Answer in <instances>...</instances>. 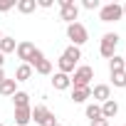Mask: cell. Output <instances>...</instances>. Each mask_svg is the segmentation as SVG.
I'll list each match as a JSON object with an SVG mask.
<instances>
[{
	"instance_id": "obj_1",
	"label": "cell",
	"mask_w": 126,
	"mask_h": 126,
	"mask_svg": "<svg viewBox=\"0 0 126 126\" xmlns=\"http://www.w3.org/2000/svg\"><path fill=\"white\" fill-rule=\"evenodd\" d=\"M92 79H94V69H92L89 64H82V67H77V69H74L72 87H74V89H84V87H89V84H92Z\"/></svg>"
},
{
	"instance_id": "obj_2",
	"label": "cell",
	"mask_w": 126,
	"mask_h": 126,
	"mask_svg": "<svg viewBox=\"0 0 126 126\" xmlns=\"http://www.w3.org/2000/svg\"><path fill=\"white\" fill-rule=\"evenodd\" d=\"M119 35L116 32H106L104 37H101V45H99V52H101V57H106V59H111L114 54H116V47H119Z\"/></svg>"
},
{
	"instance_id": "obj_3",
	"label": "cell",
	"mask_w": 126,
	"mask_h": 126,
	"mask_svg": "<svg viewBox=\"0 0 126 126\" xmlns=\"http://www.w3.org/2000/svg\"><path fill=\"white\" fill-rule=\"evenodd\" d=\"M59 17L64 20L67 25L77 22V17H79V8H77L74 0H59Z\"/></svg>"
},
{
	"instance_id": "obj_4",
	"label": "cell",
	"mask_w": 126,
	"mask_h": 126,
	"mask_svg": "<svg viewBox=\"0 0 126 126\" xmlns=\"http://www.w3.org/2000/svg\"><path fill=\"white\" fill-rule=\"evenodd\" d=\"M121 17H124V13H121V5L119 3H106V5L99 8V20L101 22H116Z\"/></svg>"
},
{
	"instance_id": "obj_5",
	"label": "cell",
	"mask_w": 126,
	"mask_h": 126,
	"mask_svg": "<svg viewBox=\"0 0 126 126\" xmlns=\"http://www.w3.org/2000/svg\"><path fill=\"white\" fill-rule=\"evenodd\" d=\"M67 37L72 40L74 47H79V45H84L89 40V32H87V27L82 22H72V25H67Z\"/></svg>"
},
{
	"instance_id": "obj_6",
	"label": "cell",
	"mask_w": 126,
	"mask_h": 126,
	"mask_svg": "<svg viewBox=\"0 0 126 126\" xmlns=\"http://www.w3.org/2000/svg\"><path fill=\"white\" fill-rule=\"evenodd\" d=\"M32 119H35L40 126H54V124H57L54 114H52L45 104H40V106H35V109H32Z\"/></svg>"
},
{
	"instance_id": "obj_7",
	"label": "cell",
	"mask_w": 126,
	"mask_h": 126,
	"mask_svg": "<svg viewBox=\"0 0 126 126\" xmlns=\"http://www.w3.org/2000/svg\"><path fill=\"white\" fill-rule=\"evenodd\" d=\"M37 47L32 45V42H17V47H15V52H17V57L22 59V64H27L30 62V57H32V52H35Z\"/></svg>"
},
{
	"instance_id": "obj_8",
	"label": "cell",
	"mask_w": 126,
	"mask_h": 126,
	"mask_svg": "<svg viewBox=\"0 0 126 126\" xmlns=\"http://www.w3.org/2000/svg\"><path fill=\"white\" fill-rule=\"evenodd\" d=\"M92 96H94L99 104H104V101L111 99V87H109V84H96V87L92 89Z\"/></svg>"
},
{
	"instance_id": "obj_9",
	"label": "cell",
	"mask_w": 126,
	"mask_h": 126,
	"mask_svg": "<svg viewBox=\"0 0 126 126\" xmlns=\"http://www.w3.org/2000/svg\"><path fill=\"white\" fill-rule=\"evenodd\" d=\"M30 121H32V106L15 109V124H17V126H27Z\"/></svg>"
},
{
	"instance_id": "obj_10",
	"label": "cell",
	"mask_w": 126,
	"mask_h": 126,
	"mask_svg": "<svg viewBox=\"0 0 126 126\" xmlns=\"http://www.w3.org/2000/svg\"><path fill=\"white\" fill-rule=\"evenodd\" d=\"M52 87H54V89H59V92H64V89H69V87H72V77H69V74L57 72V74L52 77Z\"/></svg>"
},
{
	"instance_id": "obj_11",
	"label": "cell",
	"mask_w": 126,
	"mask_h": 126,
	"mask_svg": "<svg viewBox=\"0 0 126 126\" xmlns=\"http://www.w3.org/2000/svg\"><path fill=\"white\" fill-rule=\"evenodd\" d=\"M99 106H101V119H106V121L119 114V104H116L114 99H109V101H104V104H99Z\"/></svg>"
},
{
	"instance_id": "obj_12",
	"label": "cell",
	"mask_w": 126,
	"mask_h": 126,
	"mask_svg": "<svg viewBox=\"0 0 126 126\" xmlns=\"http://www.w3.org/2000/svg\"><path fill=\"white\" fill-rule=\"evenodd\" d=\"M87 99H92V87H84V89H72V101H74V104H84Z\"/></svg>"
},
{
	"instance_id": "obj_13",
	"label": "cell",
	"mask_w": 126,
	"mask_h": 126,
	"mask_svg": "<svg viewBox=\"0 0 126 126\" xmlns=\"http://www.w3.org/2000/svg\"><path fill=\"white\" fill-rule=\"evenodd\" d=\"M17 92V82L15 79H3V82H0V94H3V96H13Z\"/></svg>"
},
{
	"instance_id": "obj_14",
	"label": "cell",
	"mask_w": 126,
	"mask_h": 126,
	"mask_svg": "<svg viewBox=\"0 0 126 126\" xmlns=\"http://www.w3.org/2000/svg\"><path fill=\"white\" fill-rule=\"evenodd\" d=\"M30 77H32V67L30 64H20L15 69V82H27Z\"/></svg>"
},
{
	"instance_id": "obj_15",
	"label": "cell",
	"mask_w": 126,
	"mask_h": 126,
	"mask_svg": "<svg viewBox=\"0 0 126 126\" xmlns=\"http://www.w3.org/2000/svg\"><path fill=\"white\" fill-rule=\"evenodd\" d=\"M13 104H15V109L30 106V94H27V92H15V94H13Z\"/></svg>"
},
{
	"instance_id": "obj_16",
	"label": "cell",
	"mask_w": 126,
	"mask_h": 126,
	"mask_svg": "<svg viewBox=\"0 0 126 126\" xmlns=\"http://www.w3.org/2000/svg\"><path fill=\"white\" fill-rule=\"evenodd\" d=\"M17 10L22 13V15H30V13H35V8H37V0H17Z\"/></svg>"
},
{
	"instance_id": "obj_17",
	"label": "cell",
	"mask_w": 126,
	"mask_h": 126,
	"mask_svg": "<svg viewBox=\"0 0 126 126\" xmlns=\"http://www.w3.org/2000/svg\"><path fill=\"white\" fill-rule=\"evenodd\" d=\"M15 47H17V42H15V37H3L0 40V54H8V52H15Z\"/></svg>"
},
{
	"instance_id": "obj_18",
	"label": "cell",
	"mask_w": 126,
	"mask_h": 126,
	"mask_svg": "<svg viewBox=\"0 0 126 126\" xmlns=\"http://www.w3.org/2000/svg\"><path fill=\"white\" fill-rule=\"evenodd\" d=\"M109 69H111V74H114V72H126V67H124V57L114 54V57L109 59Z\"/></svg>"
},
{
	"instance_id": "obj_19",
	"label": "cell",
	"mask_w": 126,
	"mask_h": 126,
	"mask_svg": "<svg viewBox=\"0 0 126 126\" xmlns=\"http://www.w3.org/2000/svg\"><path fill=\"white\" fill-rule=\"evenodd\" d=\"M74 64H77V62H72V59H67L64 54L59 57V72H62V74H72V72H74Z\"/></svg>"
},
{
	"instance_id": "obj_20",
	"label": "cell",
	"mask_w": 126,
	"mask_h": 126,
	"mask_svg": "<svg viewBox=\"0 0 126 126\" xmlns=\"http://www.w3.org/2000/svg\"><path fill=\"white\" fill-rule=\"evenodd\" d=\"M35 72L37 74H52V62L49 59H40L37 64H35Z\"/></svg>"
},
{
	"instance_id": "obj_21",
	"label": "cell",
	"mask_w": 126,
	"mask_h": 126,
	"mask_svg": "<svg viewBox=\"0 0 126 126\" xmlns=\"http://www.w3.org/2000/svg\"><path fill=\"white\" fill-rule=\"evenodd\" d=\"M87 119L99 121V119H101V106H99V104H89V106H87Z\"/></svg>"
},
{
	"instance_id": "obj_22",
	"label": "cell",
	"mask_w": 126,
	"mask_h": 126,
	"mask_svg": "<svg viewBox=\"0 0 126 126\" xmlns=\"http://www.w3.org/2000/svg\"><path fill=\"white\" fill-rule=\"evenodd\" d=\"M64 57H67V59H72V62H79V59H82V52H79V47L69 45V47L64 49Z\"/></svg>"
},
{
	"instance_id": "obj_23",
	"label": "cell",
	"mask_w": 126,
	"mask_h": 126,
	"mask_svg": "<svg viewBox=\"0 0 126 126\" xmlns=\"http://www.w3.org/2000/svg\"><path fill=\"white\" fill-rule=\"evenodd\" d=\"M111 82H114V87L124 89V87H126V72H114V74H111Z\"/></svg>"
},
{
	"instance_id": "obj_24",
	"label": "cell",
	"mask_w": 126,
	"mask_h": 126,
	"mask_svg": "<svg viewBox=\"0 0 126 126\" xmlns=\"http://www.w3.org/2000/svg\"><path fill=\"white\" fill-rule=\"evenodd\" d=\"M40 59H45V54H42V49H35V52H32V57H30V62H27V64H30V67H35L37 62H40Z\"/></svg>"
},
{
	"instance_id": "obj_25",
	"label": "cell",
	"mask_w": 126,
	"mask_h": 126,
	"mask_svg": "<svg viewBox=\"0 0 126 126\" xmlns=\"http://www.w3.org/2000/svg\"><path fill=\"white\" fill-rule=\"evenodd\" d=\"M10 8H15V0H0V13H8Z\"/></svg>"
},
{
	"instance_id": "obj_26",
	"label": "cell",
	"mask_w": 126,
	"mask_h": 126,
	"mask_svg": "<svg viewBox=\"0 0 126 126\" xmlns=\"http://www.w3.org/2000/svg\"><path fill=\"white\" fill-rule=\"evenodd\" d=\"M82 5H84L87 10H96V8H101V5H99V0H84Z\"/></svg>"
},
{
	"instance_id": "obj_27",
	"label": "cell",
	"mask_w": 126,
	"mask_h": 126,
	"mask_svg": "<svg viewBox=\"0 0 126 126\" xmlns=\"http://www.w3.org/2000/svg\"><path fill=\"white\" fill-rule=\"evenodd\" d=\"M40 8H52V0H37Z\"/></svg>"
},
{
	"instance_id": "obj_28",
	"label": "cell",
	"mask_w": 126,
	"mask_h": 126,
	"mask_svg": "<svg viewBox=\"0 0 126 126\" xmlns=\"http://www.w3.org/2000/svg\"><path fill=\"white\" fill-rule=\"evenodd\" d=\"M92 126H109L106 119H99V121H92Z\"/></svg>"
},
{
	"instance_id": "obj_29",
	"label": "cell",
	"mask_w": 126,
	"mask_h": 126,
	"mask_svg": "<svg viewBox=\"0 0 126 126\" xmlns=\"http://www.w3.org/2000/svg\"><path fill=\"white\" fill-rule=\"evenodd\" d=\"M3 62H5V59H3V54H0V69H3Z\"/></svg>"
},
{
	"instance_id": "obj_30",
	"label": "cell",
	"mask_w": 126,
	"mask_h": 126,
	"mask_svg": "<svg viewBox=\"0 0 126 126\" xmlns=\"http://www.w3.org/2000/svg\"><path fill=\"white\" fill-rule=\"evenodd\" d=\"M3 79H5V74H3V69H0V82H3Z\"/></svg>"
},
{
	"instance_id": "obj_31",
	"label": "cell",
	"mask_w": 126,
	"mask_h": 126,
	"mask_svg": "<svg viewBox=\"0 0 126 126\" xmlns=\"http://www.w3.org/2000/svg\"><path fill=\"white\" fill-rule=\"evenodd\" d=\"M121 13H124V15H126V5H121Z\"/></svg>"
},
{
	"instance_id": "obj_32",
	"label": "cell",
	"mask_w": 126,
	"mask_h": 126,
	"mask_svg": "<svg viewBox=\"0 0 126 126\" xmlns=\"http://www.w3.org/2000/svg\"><path fill=\"white\" fill-rule=\"evenodd\" d=\"M124 67H126V57H124Z\"/></svg>"
},
{
	"instance_id": "obj_33",
	"label": "cell",
	"mask_w": 126,
	"mask_h": 126,
	"mask_svg": "<svg viewBox=\"0 0 126 126\" xmlns=\"http://www.w3.org/2000/svg\"><path fill=\"white\" fill-rule=\"evenodd\" d=\"M0 40H3V32H0Z\"/></svg>"
},
{
	"instance_id": "obj_34",
	"label": "cell",
	"mask_w": 126,
	"mask_h": 126,
	"mask_svg": "<svg viewBox=\"0 0 126 126\" xmlns=\"http://www.w3.org/2000/svg\"><path fill=\"white\" fill-rule=\"evenodd\" d=\"M54 126H62V124H54Z\"/></svg>"
},
{
	"instance_id": "obj_35",
	"label": "cell",
	"mask_w": 126,
	"mask_h": 126,
	"mask_svg": "<svg viewBox=\"0 0 126 126\" xmlns=\"http://www.w3.org/2000/svg\"><path fill=\"white\" fill-rule=\"evenodd\" d=\"M0 126H3V124H0Z\"/></svg>"
}]
</instances>
